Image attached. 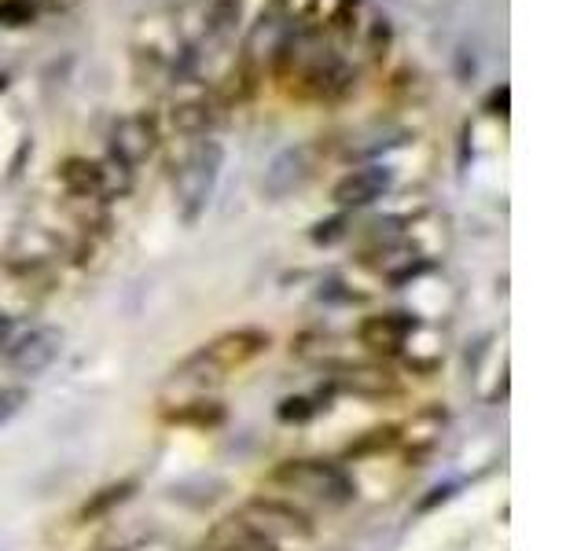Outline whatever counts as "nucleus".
Returning a JSON list of instances; mask_svg holds the SVG:
<instances>
[{
	"label": "nucleus",
	"instance_id": "21",
	"mask_svg": "<svg viewBox=\"0 0 588 551\" xmlns=\"http://www.w3.org/2000/svg\"><path fill=\"white\" fill-rule=\"evenodd\" d=\"M489 103L497 107V114H504V111H508V89H497V92H493V100H489Z\"/></svg>",
	"mask_w": 588,
	"mask_h": 551
},
{
	"label": "nucleus",
	"instance_id": "20",
	"mask_svg": "<svg viewBox=\"0 0 588 551\" xmlns=\"http://www.w3.org/2000/svg\"><path fill=\"white\" fill-rule=\"evenodd\" d=\"M430 493H434V496H427V500L419 504V511H430L434 504H441V500H449V496H453V485H438V489H430Z\"/></svg>",
	"mask_w": 588,
	"mask_h": 551
},
{
	"label": "nucleus",
	"instance_id": "6",
	"mask_svg": "<svg viewBox=\"0 0 588 551\" xmlns=\"http://www.w3.org/2000/svg\"><path fill=\"white\" fill-rule=\"evenodd\" d=\"M63 353V331L59 327H34L15 346H8V368L19 375H41L56 364Z\"/></svg>",
	"mask_w": 588,
	"mask_h": 551
},
{
	"label": "nucleus",
	"instance_id": "13",
	"mask_svg": "<svg viewBox=\"0 0 588 551\" xmlns=\"http://www.w3.org/2000/svg\"><path fill=\"white\" fill-rule=\"evenodd\" d=\"M350 8H353V0H313L306 19L313 26H331V23H342V19L350 15Z\"/></svg>",
	"mask_w": 588,
	"mask_h": 551
},
{
	"label": "nucleus",
	"instance_id": "19",
	"mask_svg": "<svg viewBox=\"0 0 588 551\" xmlns=\"http://www.w3.org/2000/svg\"><path fill=\"white\" fill-rule=\"evenodd\" d=\"M339 236H342V217H335V221H328V225L320 221L317 232H313V239H317V243H331V239H339Z\"/></svg>",
	"mask_w": 588,
	"mask_h": 551
},
{
	"label": "nucleus",
	"instance_id": "15",
	"mask_svg": "<svg viewBox=\"0 0 588 551\" xmlns=\"http://www.w3.org/2000/svg\"><path fill=\"white\" fill-rule=\"evenodd\" d=\"M133 493V482H122V485H111V489H103L100 496H92L89 504H85V511L81 515L85 518H96V515H103V511H111L114 504H122L125 496Z\"/></svg>",
	"mask_w": 588,
	"mask_h": 551
},
{
	"label": "nucleus",
	"instance_id": "10",
	"mask_svg": "<svg viewBox=\"0 0 588 551\" xmlns=\"http://www.w3.org/2000/svg\"><path fill=\"white\" fill-rule=\"evenodd\" d=\"M206 544H210V551H272L269 540H261L239 515L217 522V526L210 529Z\"/></svg>",
	"mask_w": 588,
	"mask_h": 551
},
{
	"label": "nucleus",
	"instance_id": "14",
	"mask_svg": "<svg viewBox=\"0 0 588 551\" xmlns=\"http://www.w3.org/2000/svg\"><path fill=\"white\" fill-rule=\"evenodd\" d=\"M210 114H206V103H177L173 107V125L181 133H203Z\"/></svg>",
	"mask_w": 588,
	"mask_h": 551
},
{
	"label": "nucleus",
	"instance_id": "3",
	"mask_svg": "<svg viewBox=\"0 0 588 551\" xmlns=\"http://www.w3.org/2000/svg\"><path fill=\"white\" fill-rule=\"evenodd\" d=\"M272 482L298 489V493L313 496L320 504H346L353 496L350 478L335 463H324V460H287L272 471Z\"/></svg>",
	"mask_w": 588,
	"mask_h": 551
},
{
	"label": "nucleus",
	"instance_id": "4",
	"mask_svg": "<svg viewBox=\"0 0 588 551\" xmlns=\"http://www.w3.org/2000/svg\"><path fill=\"white\" fill-rule=\"evenodd\" d=\"M239 518L247 522L261 540H269V544H283V540H309L313 537V526H309V518L302 511H294V507L280 504V500H250L243 504Z\"/></svg>",
	"mask_w": 588,
	"mask_h": 551
},
{
	"label": "nucleus",
	"instance_id": "8",
	"mask_svg": "<svg viewBox=\"0 0 588 551\" xmlns=\"http://www.w3.org/2000/svg\"><path fill=\"white\" fill-rule=\"evenodd\" d=\"M390 184H394V169L372 162V166H361V169H353V173H346V177L335 184V203L368 206V203H375V199H383V195L390 192Z\"/></svg>",
	"mask_w": 588,
	"mask_h": 551
},
{
	"label": "nucleus",
	"instance_id": "7",
	"mask_svg": "<svg viewBox=\"0 0 588 551\" xmlns=\"http://www.w3.org/2000/svg\"><path fill=\"white\" fill-rule=\"evenodd\" d=\"M155 144H159V129H155V122H151L147 114H129V118H122V122L114 125L111 158L118 162V166L133 169V166H140L144 158H151Z\"/></svg>",
	"mask_w": 588,
	"mask_h": 551
},
{
	"label": "nucleus",
	"instance_id": "12",
	"mask_svg": "<svg viewBox=\"0 0 588 551\" xmlns=\"http://www.w3.org/2000/svg\"><path fill=\"white\" fill-rule=\"evenodd\" d=\"M239 19H243V4L239 0H210V8H206V34L217 37V41H228L239 30Z\"/></svg>",
	"mask_w": 588,
	"mask_h": 551
},
{
	"label": "nucleus",
	"instance_id": "5",
	"mask_svg": "<svg viewBox=\"0 0 588 551\" xmlns=\"http://www.w3.org/2000/svg\"><path fill=\"white\" fill-rule=\"evenodd\" d=\"M313 155H317V147L313 144H298V147L280 151V155L269 162V169H265L261 192L269 195V199H287L291 192H298L309 180V173H313Z\"/></svg>",
	"mask_w": 588,
	"mask_h": 551
},
{
	"label": "nucleus",
	"instance_id": "2",
	"mask_svg": "<svg viewBox=\"0 0 588 551\" xmlns=\"http://www.w3.org/2000/svg\"><path fill=\"white\" fill-rule=\"evenodd\" d=\"M221 162H225L221 144L217 140H199L181 162V169H177L173 188H177V206H181V217L188 225H195L210 206V195H214L217 177H221Z\"/></svg>",
	"mask_w": 588,
	"mask_h": 551
},
{
	"label": "nucleus",
	"instance_id": "11",
	"mask_svg": "<svg viewBox=\"0 0 588 551\" xmlns=\"http://www.w3.org/2000/svg\"><path fill=\"white\" fill-rule=\"evenodd\" d=\"M339 386L361 397H383L394 390V379L383 368H350V372L339 375Z\"/></svg>",
	"mask_w": 588,
	"mask_h": 551
},
{
	"label": "nucleus",
	"instance_id": "1",
	"mask_svg": "<svg viewBox=\"0 0 588 551\" xmlns=\"http://www.w3.org/2000/svg\"><path fill=\"white\" fill-rule=\"evenodd\" d=\"M269 349V335L261 331H232V335L214 338L210 346H203L192 360H184L181 372H173V383H221L225 372L254 360L258 353Z\"/></svg>",
	"mask_w": 588,
	"mask_h": 551
},
{
	"label": "nucleus",
	"instance_id": "9",
	"mask_svg": "<svg viewBox=\"0 0 588 551\" xmlns=\"http://www.w3.org/2000/svg\"><path fill=\"white\" fill-rule=\"evenodd\" d=\"M412 327H416V320L408 313H383V316H368L361 324V331H357V338H361L368 349L394 353V349H401L408 342Z\"/></svg>",
	"mask_w": 588,
	"mask_h": 551
},
{
	"label": "nucleus",
	"instance_id": "22",
	"mask_svg": "<svg viewBox=\"0 0 588 551\" xmlns=\"http://www.w3.org/2000/svg\"><path fill=\"white\" fill-rule=\"evenodd\" d=\"M12 335V316H4L0 313V346H4V338Z\"/></svg>",
	"mask_w": 588,
	"mask_h": 551
},
{
	"label": "nucleus",
	"instance_id": "17",
	"mask_svg": "<svg viewBox=\"0 0 588 551\" xmlns=\"http://www.w3.org/2000/svg\"><path fill=\"white\" fill-rule=\"evenodd\" d=\"M313 416V405H309L306 397H287L280 405V419L283 423H306Z\"/></svg>",
	"mask_w": 588,
	"mask_h": 551
},
{
	"label": "nucleus",
	"instance_id": "18",
	"mask_svg": "<svg viewBox=\"0 0 588 551\" xmlns=\"http://www.w3.org/2000/svg\"><path fill=\"white\" fill-rule=\"evenodd\" d=\"M26 405L23 390H0V423H8L12 416H19V408Z\"/></svg>",
	"mask_w": 588,
	"mask_h": 551
},
{
	"label": "nucleus",
	"instance_id": "16",
	"mask_svg": "<svg viewBox=\"0 0 588 551\" xmlns=\"http://www.w3.org/2000/svg\"><path fill=\"white\" fill-rule=\"evenodd\" d=\"M34 19V4L26 0H0V23L4 26H26Z\"/></svg>",
	"mask_w": 588,
	"mask_h": 551
}]
</instances>
